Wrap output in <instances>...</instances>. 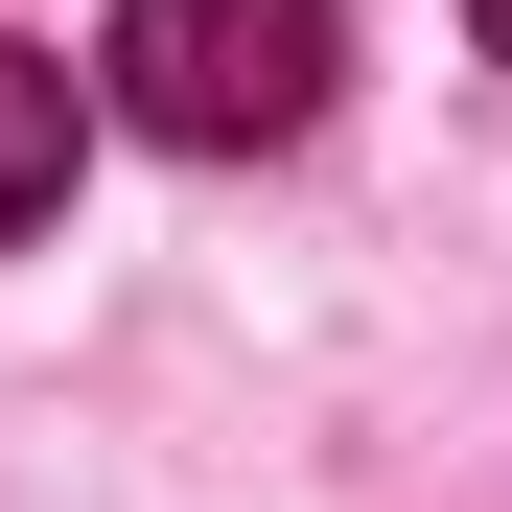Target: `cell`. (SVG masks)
Returning <instances> with one entry per match:
<instances>
[{
    "mask_svg": "<svg viewBox=\"0 0 512 512\" xmlns=\"http://www.w3.org/2000/svg\"><path fill=\"white\" fill-rule=\"evenodd\" d=\"M326 70H350V24H326V0H117V24H94V94H117L140 140H187V163L303 140Z\"/></svg>",
    "mask_w": 512,
    "mask_h": 512,
    "instance_id": "cell-1",
    "label": "cell"
},
{
    "mask_svg": "<svg viewBox=\"0 0 512 512\" xmlns=\"http://www.w3.org/2000/svg\"><path fill=\"white\" fill-rule=\"evenodd\" d=\"M70 210V47H0V233Z\"/></svg>",
    "mask_w": 512,
    "mask_h": 512,
    "instance_id": "cell-2",
    "label": "cell"
},
{
    "mask_svg": "<svg viewBox=\"0 0 512 512\" xmlns=\"http://www.w3.org/2000/svg\"><path fill=\"white\" fill-rule=\"evenodd\" d=\"M466 24H489V70H512V0H466Z\"/></svg>",
    "mask_w": 512,
    "mask_h": 512,
    "instance_id": "cell-3",
    "label": "cell"
}]
</instances>
